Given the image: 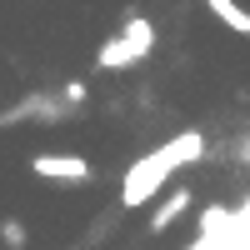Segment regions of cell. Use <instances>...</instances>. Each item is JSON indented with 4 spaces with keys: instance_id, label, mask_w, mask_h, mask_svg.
Masks as SVG:
<instances>
[{
    "instance_id": "1",
    "label": "cell",
    "mask_w": 250,
    "mask_h": 250,
    "mask_svg": "<svg viewBox=\"0 0 250 250\" xmlns=\"http://www.w3.org/2000/svg\"><path fill=\"white\" fill-rule=\"evenodd\" d=\"M205 155V140L195 135V130H185V135H175V140H165L160 150H150V155H140L130 170H125V185H120V205L125 210H135V205H145V200H155V190L165 180H170L180 165H195Z\"/></svg>"
},
{
    "instance_id": "2",
    "label": "cell",
    "mask_w": 250,
    "mask_h": 250,
    "mask_svg": "<svg viewBox=\"0 0 250 250\" xmlns=\"http://www.w3.org/2000/svg\"><path fill=\"white\" fill-rule=\"evenodd\" d=\"M30 170L40 180H90V160H80V155H35Z\"/></svg>"
},
{
    "instance_id": "3",
    "label": "cell",
    "mask_w": 250,
    "mask_h": 250,
    "mask_svg": "<svg viewBox=\"0 0 250 250\" xmlns=\"http://www.w3.org/2000/svg\"><path fill=\"white\" fill-rule=\"evenodd\" d=\"M25 115H40V120H60V115H65V100H60V95H55V100H50V95H25L15 110H5V115H0V125H20Z\"/></svg>"
},
{
    "instance_id": "4",
    "label": "cell",
    "mask_w": 250,
    "mask_h": 250,
    "mask_svg": "<svg viewBox=\"0 0 250 250\" xmlns=\"http://www.w3.org/2000/svg\"><path fill=\"white\" fill-rule=\"evenodd\" d=\"M135 60H140V50H135L125 35H110L105 45L95 50V65H100V70H125V65H135Z\"/></svg>"
},
{
    "instance_id": "5",
    "label": "cell",
    "mask_w": 250,
    "mask_h": 250,
    "mask_svg": "<svg viewBox=\"0 0 250 250\" xmlns=\"http://www.w3.org/2000/svg\"><path fill=\"white\" fill-rule=\"evenodd\" d=\"M190 200H195L190 190H170V195L160 200V210L150 215V230H155V235H165V230H170V225H175L185 210H190Z\"/></svg>"
},
{
    "instance_id": "6",
    "label": "cell",
    "mask_w": 250,
    "mask_h": 250,
    "mask_svg": "<svg viewBox=\"0 0 250 250\" xmlns=\"http://www.w3.org/2000/svg\"><path fill=\"white\" fill-rule=\"evenodd\" d=\"M205 5L215 10V20H225L235 35H245V40H250V10L240 5V0H205Z\"/></svg>"
},
{
    "instance_id": "7",
    "label": "cell",
    "mask_w": 250,
    "mask_h": 250,
    "mask_svg": "<svg viewBox=\"0 0 250 250\" xmlns=\"http://www.w3.org/2000/svg\"><path fill=\"white\" fill-rule=\"evenodd\" d=\"M0 240H5L10 250H25V225H20V220H5V225H0Z\"/></svg>"
},
{
    "instance_id": "8",
    "label": "cell",
    "mask_w": 250,
    "mask_h": 250,
    "mask_svg": "<svg viewBox=\"0 0 250 250\" xmlns=\"http://www.w3.org/2000/svg\"><path fill=\"white\" fill-rule=\"evenodd\" d=\"M60 100H65V105H80V100H85V80H70V85L60 90Z\"/></svg>"
},
{
    "instance_id": "9",
    "label": "cell",
    "mask_w": 250,
    "mask_h": 250,
    "mask_svg": "<svg viewBox=\"0 0 250 250\" xmlns=\"http://www.w3.org/2000/svg\"><path fill=\"white\" fill-rule=\"evenodd\" d=\"M240 165H250V135L240 140Z\"/></svg>"
}]
</instances>
